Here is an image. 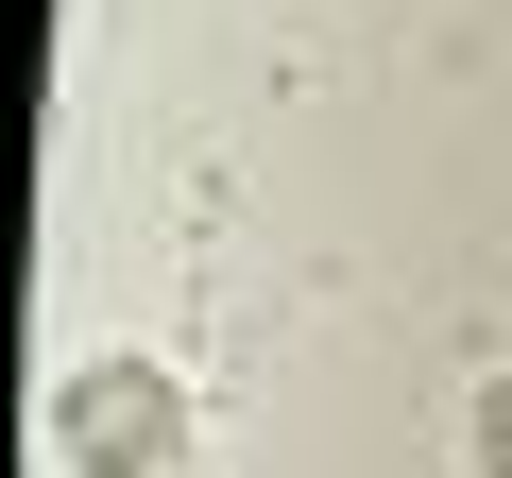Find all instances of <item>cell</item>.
Wrapping results in <instances>:
<instances>
[{"label":"cell","instance_id":"cell-1","mask_svg":"<svg viewBox=\"0 0 512 478\" xmlns=\"http://www.w3.org/2000/svg\"><path fill=\"white\" fill-rule=\"evenodd\" d=\"M52 444H69L86 478H205V427H188V393H171V376H137V359L69 376V393H52Z\"/></svg>","mask_w":512,"mask_h":478},{"label":"cell","instance_id":"cell-2","mask_svg":"<svg viewBox=\"0 0 512 478\" xmlns=\"http://www.w3.org/2000/svg\"><path fill=\"white\" fill-rule=\"evenodd\" d=\"M478 461H495V478H512V393H478Z\"/></svg>","mask_w":512,"mask_h":478}]
</instances>
